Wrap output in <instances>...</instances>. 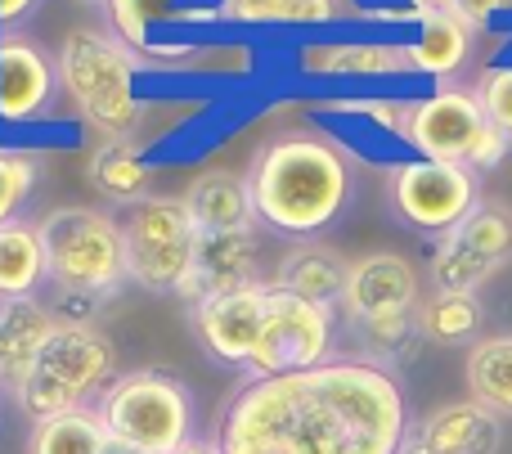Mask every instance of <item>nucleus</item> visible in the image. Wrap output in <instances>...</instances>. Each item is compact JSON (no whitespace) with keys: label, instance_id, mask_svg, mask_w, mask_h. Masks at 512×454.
Segmentation results:
<instances>
[{"label":"nucleus","instance_id":"7c9ffc66","mask_svg":"<svg viewBox=\"0 0 512 454\" xmlns=\"http://www.w3.org/2000/svg\"><path fill=\"white\" fill-rule=\"evenodd\" d=\"M472 95H477L486 122L499 126L504 135H512V63H490V68L477 77Z\"/></svg>","mask_w":512,"mask_h":454},{"label":"nucleus","instance_id":"f257e3e1","mask_svg":"<svg viewBox=\"0 0 512 454\" xmlns=\"http://www.w3.org/2000/svg\"><path fill=\"white\" fill-rule=\"evenodd\" d=\"M409 423L400 374L337 356L306 374L243 383L212 437L221 454H396Z\"/></svg>","mask_w":512,"mask_h":454},{"label":"nucleus","instance_id":"39448f33","mask_svg":"<svg viewBox=\"0 0 512 454\" xmlns=\"http://www.w3.org/2000/svg\"><path fill=\"white\" fill-rule=\"evenodd\" d=\"M108 441L135 454H176L198 432V392L158 365L122 369L95 405Z\"/></svg>","mask_w":512,"mask_h":454},{"label":"nucleus","instance_id":"4c0bfd02","mask_svg":"<svg viewBox=\"0 0 512 454\" xmlns=\"http://www.w3.org/2000/svg\"><path fill=\"white\" fill-rule=\"evenodd\" d=\"M5 401H9V396H5V392H0V419H5Z\"/></svg>","mask_w":512,"mask_h":454},{"label":"nucleus","instance_id":"c9c22d12","mask_svg":"<svg viewBox=\"0 0 512 454\" xmlns=\"http://www.w3.org/2000/svg\"><path fill=\"white\" fill-rule=\"evenodd\" d=\"M396 454H432V450H427L423 441L414 437V423H409V432H405V441H400V450H396Z\"/></svg>","mask_w":512,"mask_h":454},{"label":"nucleus","instance_id":"393cba45","mask_svg":"<svg viewBox=\"0 0 512 454\" xmlns=\"http://www.w3.org/2000/svg\"><path fill=\"white\" fill-rule=\"evenodd\" d=\"M463 383L468 396L486 410H495L499 419H512V329L486 333L468 347L463 356Z\"/></svg>","mask_w":512,"mask_h":454},{"label":"nucleus","instance_id":"6ab92c4d","mask_svg":"<svg viewBox=\"0 0 512 454\" xmlns=\"http://www.w3.org/2000/svg\"><path fill=\"white\" fill-rule=\"evenodd\" d=\"M409 5H414V41H409L414 72L450 86V77H459V72L468 68L477 36H472L441 0H409Z\"/></svg>","mask_w":512,"mask_h":454},{"label":"nucleus","instance_id":"7ed1b4c3","mask_svg":"<svg viewBox=\"0 0 512 454\" xmlns=\"http://www.w3.org/2000/svg\"><path fill=\"white\" fill-rule=\"evenodd\" d=\"M45 243V270L59 288V320H95L90 306L113 297L126 284L122 221L104 207L63 203L36 221Z\"/></svg>","mask_w":512,"mask_h":454},{"label":"nucleus","instance_id":"a211bd4d","mask_svg":"<svg viewBox=\"0 0 512 454\" xmlns=\"http://www.w3.org/2000/svg\"><path fill=\"white\" fill-rule=\"evenodd\" d=\"M59 329V311L45 306L41 297H23V302H0V392L14 401L18 387L36 369L45 342Z\"/></svg>","mask_w":512,"mask_h":454},{"label":"nucleus","instance_id":"aec40b11","mask_svg":"<svg viewBox=\"0 0 512 454\" xmlns=\"http://www.w3.org/2000/svg\"><path fill=\"white\" fill-rule=\"evenodd\" d=\"M189 221L198 225V234H216V230H256V212H252V194H248V176L230 167H207L180 189Z\"/></svg>","mask_w":512,"mask_h":454},{"label":"nucleus","instance_id":"423d86ee","mask_svg":"<svg viewBox=\"0 0 512 454\" xmlns=\"http://www.w3.org/2000/svg\"><path fill=\"white\" fill-rule=\"evenodd\" d=\"M117 374H122V351L113 333L99 329L95 320H59L36 369L18 387L14 405L32 423L68 410H95Z\"/></svg>","mask_w":512,"mask_h":454},{"label":"nucleus","instance_id":"473e14b6","mask_svg":"<svg viewBox=\"0 0 512 454\" xmlns=\"http://www.w3.org/2000/svg\"><path fill=\"white\" fill-rule=\"evenodd\" d=\"M445 9H450L454 18H459L463 27H468L472 36L490 32V23L499 18V9H504V0H441Z\"/></svg>","mask_w":512,"mask_h":454},{"label":"nucleus","instance_id":"5701e85b","mask_svg":"<svg viewBox=\"0 0 512 454\" xmlns=\"http://www.w3.org/2000/svg\"><path fill=\"white\" fill-rule=\"evenodd\" d=\"M45 284H50V270H45V243L36 221L18 216L0 225V302L41 297Z\"/></svg>","mask_w":512,"mask_h":454},{"label":"nucleus","instance_id":"9d476101","mask_svg":"<svg viewBox=\"0 0 512 454\" xmlns=\"http://www.w3.org/2000/svg\"><path fill=\"white\" fill-rule=\"evenodd\" d=\"M481 203V176L459 162L405 158L387 171V207L405 230L441 239Z\"/></svg>","mask_w":512,"mask_h":454},{"label":"nucleus","instance_id":"0eeeda50","mask_svg":"<svg viewBox=\"0 0 512 454\" xmlns=\"http://www.w3.org/2000/svg\"><path fill=\"white\" fill-rule=\"evenodd\" d=\"M126 279L144 293L180 297L194 275L198 225L189 221L180 194H149L122 216Z\"/></svg>","mask_w":512,"mask_h":454},{"label":"nucleus","instance_id":"58836bf2","mask_svg":"<svg viewBox=\"0 0 512 454\" xmlns=\"http://www.w3.org/2000/svg\"><path fill=\"white\" fill-rule=\"evenodd\" d=\"M499 14H512V0H504V9H499Z\"/></svg>","mask_w":512,"mask_h":454},{"label":"nucleus","instance_id":"dca6fc26","mask_svg":"<svg viewBox=\"0 0 512 454\" xmlns=\"http://www.w3.org/2000/svg\"><path fill=\"white\" fill-rule=\"evenodd\" d=\"M261 230H216L198 234L194 252V275H189L180 302L194 306L203 297L234 293V288L261 284Z\"/></svg>","mask_w":512,"mask_h":454},{"label":"nucleus","instance_id":"bb28decb","mask_svg":"<svg viewBox=\"0 0 512 454\" xmlns=\"http://www.w3.org/2000/svg\"><path fill=\"white\" fill-rule=\"evenodd\" d=\"M108 441L95 410H68L27 428V454H104Z\"/></svg>","mask_w":512,"mask_h":454},{"label":"nucleus","instance_id":"2eb2a0df","mask_svg":"<svg viewBox=\"0 0 512 454\" xmlns=\"http://www.w3.org/2000/svg\"><path fill=\"white\" fill-rule=\"evenodd\" d=\"M297 72L319 81H396L418 77L409 41H306L297 45Z\"/></svg>","mask_w":512,"mask_h":454},{"label":"nucleus","instance_id":"c85d7f7f","mask_svg":"<svg viewBox=\"0 0 512 454\" xmlns=\"http://www.w3.org/2000/svg\"><path fill=\"white\" fill-rule=\"evenodd\" d=\"M36 180H41V158L27 149H5L0 144V225L18 221Z\"/></svg>","mask_w":512,"mask_h":454},{"label":"nucleus","instance_id":"20e7f679","mask_svg":"<svg viewBox=\"0 0 512 454\" xmlns=\"http://www.w3.org/2000/svg\"><path fill=\"white\" fill-rule=\"evenodd\" d=\"M54 68H59V90L72 99L77 117L99 140L135 135L140 113H144L140 90H135L140 54L126 50L113 32L72 27V32L59 36Z\"/></svg>","mask_w":512,"mask_h":454},{"label":"nucleus","instance_id":"4be33fe9","mask_svg":"<svg viewBox=\"0 0 512 454\" xmlns=\"http://www.w3.org/2000/svg\"><path fill=\"white\" fill-rule=\"evenodd\" d=\"M86 185L104 194L113 207L131 212L135 203L153 194V162L135 135H117V140H99L86 158Z\"/></svg>","mask_w":512,"mask_h":454},{"label":"nucleus","instance_id":"412c9836","mask_svg":"<svg viewBox=\"0 0 512 454\" xmlns=\"http://www.w3.org/2000/svg\"><path fill=\"white\" fill-rule=\"evenodd\" d=\"M346 270H351V257H342L333 243L315 239V243H292V248L274 261V270L265 279H270L274 288H283V293H297V297H306V302L333 306L337 311L342 288H346Z\"/></svg>","mask_w":512,"mask_h":454},{"label":"nucleus","instance_id":"2f4dec72","mask_svg":"<svg viewBox=\"0 0 512 454\" xmlns=\"http://www.w3.org/2000/svg\"><path fill=\"white\" fill-rule=\"evenodd\" d=\"M504 158H512V135H504L499 126H486L481 140H477V149H472V158H468V171L490 176L495 167H504Z\"/></svg>","mask_w":512,"mask_h":454},{"label":"nucleus","instance_id":"c756f323","mask_svg":"<svg viewBox=\"0 0 512 454\" xmlns=\"http://www.w3.org/2000/svg\"><path fill=\"white\" fill-rule=\"evenodd\" d=\"M108 18H113V36L126 50H149L153 45V23L162 18V0H104Z\"/></svg>","mask_w":512,"mask_h":454},{"label":"nucleus","instance_id":"6e6552de","mask_svg":"<svg viewBox=\"0 0 512 454\" xmlns=\"http://www.w3.org/2000/svg\"><path fill=\"white\" fill-rule=\"evenodd\" d=\"M337 338H342V320L333 306L306 302L297 293H283L270 284V302H265V329L256 342L243 383L256 378H283V374H306L328 360H337Z\"/></svg>","mask_w":512,"mask_h":454},{"label":"nucleus","instance_id":"f3484780","mask_svg":"<svg viewBox=\"0 0 512 454\" xmlns=\"http://www.w3.org/2000/svg\"><path fill=\"white\" fill-rule=\"evenodd\" d=\"M414 437L432 454H499L504 450V419L472 396L441 401L414 419Z\"/></svg>","mask_w":512,"mask_h":454},{"label":"nucleus","instance_id":"a878e982","mask_svg":"<svg viewBox=\"0 0 512 454\" xmlns=\"http://www.w3.org/2000/svg\"><path fill=\"white\" fill-rule=\"evenodd\" d=\"M418 333L427 347H472L477 338H486V302L481 293L432 288L418 306Z\"/></svg>","mask_w":512,"mask_h":454},{"label":"nucleus","instance_id":"f8f14e48","mask_svg":"<svg viewBox=\"0 0 512 454\" xmlns=\"http://www.w3.org/2000/svg\"><path fill=\"white\" fill-rule=\"evenodd\" d=\"M477 95L468 86H436L427 95H414V117H409L405 149L427 162H459L468 167L481 131H486Z\"/></svg>","mask_w":512,"mask_h":454},{"label":"nucleus","instance_id":"9b49d317","mask_svg":"<svg viewBox=\"0 0 512 454\" xmlns=\"http://www.w3.org/2000/svg\"><path fill=\"white\" fill-rule=\"evenodd\" d=\"M423 297H427L423 275H418V266L405 257V252L373 248V252L351 257L342 302H337V320H342V329L400 320V315H418Z\"/></svg>","mask_w":512,"mask_h":454},{"label":"nucleus","instance_id":"72a5a7b5","mask_svg":"<svg viewBox=\"0 0 512 454\" xmlns=\"http://www.w3.org/2000/svg\"><path fill=\"white\" fill-rule=\"evenodd\" d=\"M36 5H41V0H0V32H9V27L32 14Z\"/></svg>","mask_w":512,"mask_h":454},{"label":"nucleus","instance_id":"b1692460","mask_svg":"<svg viewBox=\"0 0 512 454\" xmlns=\"http://www.w3.org/2000/svg\"><path fill=\"white\" fill-rule=\"evenodd\" d=\"M221 18L243 27H333L364 14L355 0H221Z\"/></svg>","mask_w":512,"mask_h":454},{"label":"nucleus","instance_id":"cd10ccee","mask_svg":"<svg viewBox=\"0 0 512 454\" xmlns=\"http://www.w3.org/2000/svg\"><path fill=\"white\" fill-rule=\"evenodd\" d=\"M319 113L328 117H355V122L373 126L382 135H396L405 144L409 135V117H414V95H364V99H319Z\"/></svg>","mask_w":512,"mask_h":454},{"label":"nucleus","instance_id":"ddd939ff","mask_svg":"<svg viewBox=\"0 0 512 454\" xmlns=\"http://www.w3.org/2000/svg\"><path fill=\"white\" fill-rule=\"evenodd\" d=\"M265 302H270V279L194 302L189 306V324H194L198 347H203L216 365L243 374L256 342H261V329H265Z\"/></svg>","mask_w":512,"mask_h":454},{"label":"nucleus","instance_id":"f704fd0d","mask_svg":"<svg viewBox=\"0 0 512 454\" xmlns=\"http://www.w3.org/2000/svg\"><path fill=\"white\" fill-rule=\"evenodd\" d=\"M176 454H221V446H216V437H194L189 446H180Z\"/></svg>","mask_w":512,"mask_h":454},{"label":"nucleus","instance_id":"4468645a","mask_svg":"<svg viewBox=\"0 0 512 454\" xmlns=\"http://www.w3.org/2000/svg\"><path fill=\"white\" fill-rule=\"evenodd\" d=\"M59 68L41 41L18 32H0V126H36L54 113Z\"/></svg>","mask_w":512,"mask_h":454},{"label":"nucleus","instance_id":"e433bc0d","mask_svg":"<svg viewBox=\"0 0 512 454\" xmlns=\"http://www.w3.org/2000/svg\"><path fill=\"white\" fill-rule=\"evenodd\" d=\"M104 454H135V450H126V446H108Z\"/></svg>","mask_w":512,"mask_h":454},{"label":"nucleus","instance_id":"f03ea898","mask_svg":"<svg viewBox=\"0 0 512 454\" xmlns=\"http://www.w3.org/2000/svg\"><path fill=\"white\" fill-rule=\"evenodd\" d=\"M256 230L288 243H315L351 212V149L319 126H288L270 135L248 162Z\"/></svg>","mask_w":512,"mask_h":454},{"label":"nucleus","instance_id":"1a4fd4ad","mask_svg":"<svg viewBox=\"0 0 512 454\" xmlns=\"http://www.w3.org/2000/svg\"><path fill=\"white\" fill-rule=\"evenodd\" d=\"M512 261V207L499 198H481L454 230L432 239L427 279L445 293H481Z\"/></svg>","mask_w":512,"mask_h":454}]
</instances>
